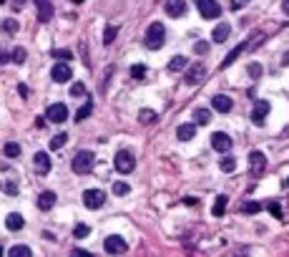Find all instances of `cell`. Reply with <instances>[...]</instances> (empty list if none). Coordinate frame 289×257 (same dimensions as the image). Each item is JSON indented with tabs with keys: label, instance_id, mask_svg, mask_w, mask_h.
<instances>
[{
	"label": "cell",
	"instance_id": "cell-29",
	"mask_svg": "<svg viewBox=\"0 0 289 257\" xmlns=\"http://www.w3.org/2000/svg\"><path fill=\"white\" fill-rule=\"evenodd\" d=\"M221 171H224V174H231V171L236 169V161L231 159V157H224V159H221V166H219Z\"/></svg>",
	"mask_w": 289,
	"mask_h": 257
},
{
	"label": "cell",
	"instance_id": "cell-17",
	"mask_svg": "<svg viewBox=\"0 0 289 257\" xmlns=\"http://www.w3.org/2000/svg\"><path fill=\"white\" fill-rule=\"evenodd\" d=\"M249 169L254 171V174H261V171L266 169V157L261 152H252L249 154Z\"/></svg>",
	"mask_w": 289,
	"mask_h": 257
},
{
	"label": "cell",
	"instance_id": "cell-18",
	"mask_svg": "<svg viewBox=\"0 0 289 257\" xmlns=\"http://www.w3.org/2000/svg\"><path fill=\"white\" fill-rule=\"evenodd\" d=\"M247 46H249V40H241L239 46H234V48H231V53H229V56L224 58V63H221V68H229L231 63H234V61H236V58H239V56H241L244 51H247Z\"/></svg>",
	"mask_w": 289,
	"mask_h": 257
},
{
	"label": "cell",
	"instance_id": "cell-43",
	"mask_svg": "<svg viewBox=\"0 0 289 257\" xmlns=\"http://www.w3.org/2000/svg\"><path fill=\"white\" fill-rule=\"evenodd\" d=\"M5 194H10V197L18 194V184L15 182H5Z\"/></svg>",
	"mask_w": 289,
	"mask_h": 257
},
{
	"label": "cell",
	"instance_id": "cell-11",
	"mask_svg": "<svg viewBox=\"0 0 289 257\" xmlns=\"http://www.w3.org/2000/svg\"><path fill=\"white\" fill-rule=\"evenodd\" d=\"M211 109H216L219 114H229V111L234 109V101H231L227 94H216V96L211 98Z\"/></svg>",
	"mask_w": 289,
	"mask_h": 257
},
{
	"label": "cell",
	"instance_id": "cell-24",
	"mask_svg": "<svg viewBox=\"0 0 289 257\" xmlns=\"http://www.w3.org/2000/svg\"><path fill=\"white\" fill-rule=\"evenodd\" d=\"M8 255H10V257H30L33 250H30L28 245H13V247L8 250Z\"/></svg>",
	"mask_w": 289,
	"mask_h": 257
},
{
	"label": "cell",
	"instance_id": "cell-52",
	"mask_svg": "<svg viewBox=\"0 0 289 257\" xmlns=\"http://www.w3.org/2000/svg\"><path fill=\"white\" fill-rule=\"evenodd\" d=\"M3 3H5V0H0V5H3Z\"/></svg>",
	"mask_w": 289,
	"mask_h": 257
},
{
	"label": "cell",
	"instance_id": "cell-2",
	"mask_svg": "<svg viewBox=\"0 0 289 257\" xmlns=\"http://www.w3.org/2000/svg\"><path fill=\"white\" fill-rule=\"evenodd\" d=\"M114 166H116V171H121V174H131V171L136 169V157H133V152H128V149H121V152L114 157Z\"/></svg>",
	"mask_w": 289,
	"mask_h": 257
},
{
	"label": "cell",
	"instance_id": "cell-34",
	"mask_svg": "<svg viewBox=\"0 0 289 257\" xmlns=\"http://www.w3.org/2000/svg\"><path fill=\"white\" fill-rule=\"evenodd\" d=\"M73 234H76V240H83V237H88V234H91V227H88V225H76Z\"/></svg>",
	"mask_w": 289,
	"mask_h": 257
},
{
	"label": "cell",
	"instance_id": "cell-54",
	"mask_svg": "<svg viewBox=\"0 0 289 257\" xmlns=\"http://www.w3.org/2000/svg\"><path fill=\"white\" fill-rule=\"evenodd\" d=\"M287 187H289V179H287Z\"/></svg>",
	"mask_w": 289,
	"mask_h": 257
},
{
	"label": "cell",
	"instance_id": "cell-55",
	"mask_svg": "<svg viewBox=\"0 0 289 257\" xmlns=\"http://www.w3.org/2000/svg\"><path fill=\"white\" fill-rule=\"evenodd\" d=\"M196 3H199V0H196Z\"/></svg>",
	"mask_w": 289,
	"mask_h": 257
},
{
	"label": "cell",
	"instance_id": "cell-8",
	"mask_svg": "<svg viewBox=\"0 0 289 257\" xmlns=\"http://www.w3.org/2000/svg\"><path fill=\"white\" fill-rule=\"evenodd\" d=\"M211 149H214L216 154H229V149H231L229 134H224V131H214V134H211Z\"/></svg>",
	"mask_w": 289,
	"mask_h": 257
},
{
	"label": "cell",
	"instance_id": "cell-46",
	"mask_svg": "<svg viewBox=\"0 0 289 257\" xmlns=\"http://www.w3.org/2000/svg\"><path fill=\"white\" fill-rule=\"evenodd\" d=\"M46 126V119H35V128H43Z\"/></svg>",
	"mask_w": 289,
	"mask_h": 257
},
{
	"label": "cell",
	"instance_id": "cell-25",
	"mask_svg": "<svg viewBox=\"0 0 289 257\" xmlns=\"http://www.w3.org/2000/svg\"><path fill=\"white\" fill-rule=\"evenodd\" d=\"M186 68V58L184 56H173L171 61H169V71L171 73H179V71H184Z\"/></svg>",
	"mask_w": 289,
	"mask_h": 257
},
{
	"label": "cell",
	"instance_id": "cell-27",
	"mask_svg": "<svg viewBox=\"0 0 289 257\" xmlns=\"http://www.w3.org/2000/svg\"><path fill=\"white\" fill-rule=\"evenodd\" d=\"M194 121H196V124H202V126H204V124H209V121H211V111H209V109H202V106H199V109H194Z\"/></svg>",
	"mask_w": 289,
	"mask_h": 257
},
{
	"label": "cell",
	"instance_id": "cell-10",
	"mask_svg": "<svg viewBox=\"0 0 289 257\" xmlns=\"http://www.w3.org/2000/svg\"><path fill=\"white\" fill-rule=\"evenodd\" d=\"M35 3V13H38V20L40 23H48L53 18V3L51 0H33Z\"/></svg>",
	"mask_w": 289,
	"mask_h": 257
},
{
	"label": "cell",
	"instance_id": "cell-30",
	"mask_svg": "<svg viewBox=\"0 0 289 257\" xmlns=\"http://www.w3.org/2000/svg\"><path fill=\"white\" fill-rule=\"evenodd\" d=\"M10 58H13V63H26V58H28V53H26V48H15L13 53H10Z\"/></svg>",
	"mask_w": 289,
	"mask_h": 257
},
{
	"label": "cell",
	"instance_id": "cell-23",
	"mask_svg": "<svg viewBox=\"0 0 289 257\" xmlns=\"http://www.w3.org/2000/svg\"><path fill=\"white\" fill-rule=\"evenodd\" d=\"M91 114H93V101H91V98H86V103L81 106L78 114H76V124H78V121H83V119H88Z\"/></svg>",
	"mask_w": 289,
	"mask_h": 257
},
{
	"label": "cell",
	"instance_id": "cell-31",
	"mask_svg": "<svg viewBox=\"0 0 289 257\" xmlns=\"http://www.w3.org/2000/svg\"><path fill=\"white\" fill-rule=\"evenodd\" d=\"M128 192H131V187H128L126 182H116V184H114V194H116V197H126Z\"/></svg>",
	"mask_w": 289,
	"mask_h": 257
},
{
	"label": "cell",
	"instance_id": "cell-37",
	"mask_svg": "<svg viewBox=\"0 0 289 257\" xmlns=\"http://www.w3.org/2000/svg\"><path fill=\"white\" fill-rule=\"evenodd\" d=\"M131 76H133V78H144V76H146V66H144V63L131 66Z\"/></svg>",
	"mask_w": 289,
	"mask_h": 257
},
{
	"label": "cell",
	"instance_id": "cell-26",
	"mask_svg": "<svg viewBox=\"0 0 289 257\" xmlns=\"http://www.w3.org/2000/svg\"><path fill=\"white\" fill-rule=\"evenodd\" d=\"M227 197L224 194H221V197H216V202H214V209H211V214H214V217H224V212H227Z\"/></svg>",
	"mask_w": 289,
	"mask_h": 257
},
{
	"label": "cell",
	"instance_id": "cell-14",
	"mask_svg": "<svg viewBox=\"0 0 289 257\" xmlns=\"http://www.w3.org/2000/svg\"><path fill=\"white\" fill-rule=\"evenodd\" d=\"M206 76V68L202 66V63H194L191 68H186V83L189 86H196V83H202Z\"/></svg>",
	"mask_w": 289,
	"mask_h": 257
},
{
	"label": "cell",
	"instance_id": "cell-38",
	"mask_svg": "<svg viewBox=\"0 0 289 257\" xmlns=\"http://www.w3.org/2000/svg\"><path fill=\"white\" fill-rule=\"evenodd\" d=\"M71 96H73V98H78V96H86V86H83L81 81L71 86Z\"/></svg>",
	"mask_w": 289,
	"mask_h": 257
},
{
	"label": "cell",
	"instance_id": "cell-5",
	"mask_svg": "<svg viewBox=\"0 0 289 257\" xmlns=\"http://www.w3.org/2000/svg\"><path fill=\"white\" fill-rule=\"evenodd\" d=\"M65 119H68V106H65V103H51L48 109H46V121L63 124Z\"/></svg>",
	"mask_w": 289,
	"mask_h": 257
},
{
	"label": "cell",
	"instance_id": "cell-9",
	"mask_svg": "<svg viewBox=\"0 0 289 257\" xmlns=\"http://www.w3.org/2000/svg\"><path fill=\"white\" fill-rule=\"evenodd\" d=\"M199 13H202V18L206 20H214L221 15V5L216 3V0H199Z\"/></svg>",
	"mask_w": 289,
	"mask_h": 257
},
{
	"label": "cell",
	"instance_id": "cell-20",
	"mask_svg": "<svg viewBox=\"0 0 289 257\" xmlns=\"http://www.w3.org/2000/svg\"><path fill=\"white\" fill-rule=\"evenodd\" d=\"M23 225H26V220L20 217L18 212H10L8 217H5V227H8L10 232H18V229H23Z\"/></svg>",
	"mask_w": 289,
	"mask_h": 257
},
{
	"label": "cell",
	"instance_id": "cell-1",
	"mask_svg": "<svg viewBox=\"0 0 289 257\" xmlns=\"http://www.w3.org/2000/svg\"><path fill=\"white\" fill-rule=\"evenodd\" d=\"M164 40H166V26H164V23H151V26L146 28V38H144V43H146V48H148V51L161 48V46H164Z\"/></svg>",
	"mask_w": 289,
	"mask_h": 257
},
{
	"label": "cell",
	"instance_id": "cell-13",
	"mask_svg": "<svg viewBox=\"0 0 289 257\" xmlns=\"http://www.w3.org/2000/svg\"><path fill=\"white\" fill-rule=\"evenodd\" d=\"M269 116V101H257L252 109V124H264Z\"/></svg>",
	"mask_w": 289,
	"mask_h": 257
},
{
	"label": "cell",
	"instance_id": "cell-16",
	"mask_svg": "<svg viewBox=\"0 0 289 257\" xmlns=\"http://www.w3.org/2000/svg\"><path fill=\"white\" fill-rule=\"evenodd\" d=\"M166 15L169 18H181V15H186V3L184 0H166Z\"/></svg>",
	"mask_w": 289,
	"mask_h": 257
},
{
	"label": "cell",
	"instance_id": "cell-41",
	"mask_svg": "<svg viewBox=\"0 0 289 257\" xmlns=\"http://www.w3.org/2000/svg\"><path fill=\"white\" fill-rule=\"evenodd\" d=\"M266 209H269V214H272V217L282 220V207H279L277 202H272V204H269V207H266Z\"/></svg>",
	"mask_w": 289,
	"mask_h": 257
},
{
	"label": "cell",
	"instance_id": "cell-53",
	"mask_svg": "<svg viewBox=\"0 0 289 257\" xmlns=\"http://www.w3.org/2000/svg\"><path fill=\"white\" fill-rule=\"evenodd\" d=\"M0 255H3V247H0Z\"/></svg>",
	"mask_w": 289,
	"mask_h": 257
},
{
	"label": "cell",
	"instance_id": "cell-28",
	"mask_svg": "<svg viewBox=\"0 0 289 257\" xmlns=\"http://www.w3.org/2000/svg\"><path fill=\"white\" fill-rule=\"evenodd\" d=\"M118 35V28L116 26H106V33H103V46H111Z\"/></svg>",
	"mask_w": 289,
	"mask_h": 257
},
{
	"label": "cell",
	"instance_id": "cell-7",
	"mask_svg": "<svg viewBox=\"0 0 289 257\" xmlns=\"http://www.w3.org/2000/svg\"><path fill=\"white\" fill-rule=\"evenodd\" d=\"M103 202H106L103 189H86L83 192V204L88 209H98V207H103Z\"/></svg>",
	"mask_w": 289,
	"mask_h": 257
},
{
	"label": "cell",
	"instance_id": "cell-39",
	"mask_svg": "<svg viewBox=\"0 0 289 257\" xmlns=\"http://www.w3.org/2000/svg\"><path fill=\"white\" fill-rule=\"evenodd\" d=\"M264 68H261V63H249V76L252 78H261Z\"/></svg>",
	"mask_w": 289,
	"mask_h": 257
},
{
	"label": "cell",
	"instance_id": "cell-33",
	"mask_svg": "<svg viewBox=\"0 0 289 257\" xmlns=\"http://www.w3.org/2000/svg\"><path fill=\"white\" fill-rule=\"evenodd\" d=\"M259 209H261L259 202H244V204H241V212H244V214H257Z\"/></svg>",
	"mask_w": 289,
	"mask_h": 257
},
{
	"label": "cell",
	"instance_id": "cell-40",
	"mask_svg": "<svg viewBox=\"0 0 289 257\" xmlns=\"http://www.w3.org/2000/svg\"><path fill=\"white\" fill-rule=\"evenodd\" d=\"M153 119H156V114H153V111H148V109H144V111L139 114V121H141V124H151Z\"/></svg>",
	"mask_w": 289,
	"mask_h": 257
},
{
	"label": "cell",
	"instance_id": "cell-12",
	"mask_svg": "<svg viewBox=\"0 0 289 257\" xmlns=\"http://www.w3.org/2000/svg\"><path fill=\"white\" fill-rule=\"evenodd\" d=\"M33 166H35V171L40 177H46L48 171H51V157L46 154V152H35V157H33Z\"/></svg>",
	"mask_w": 289,
	"mask_h": 257
},
{
	"label": "cell",
	"instance_id": "cell-4",
	"mask_svg": "<svg viewBox=\"0 0 289 257\" xmlns=\"http://www.w3.org/2000/svg\"><path fill=\"white\" fill-rule=\"evenodd\" d=\"M71 76H73V68H71V63H68V61H58L56 66L51 68V78H53L56 83H65V81H71Z\"/></svg>",
	"mask_w": 289,
	"mask_h": 257
},
{
	"label": "cell",
	"instance_id": "cell-19",
	"mask_svg": "<svg viewBox=\"0 0 289 257\" xmlns=\"http://www.w3.org/2000/svg\"><path fill=\"white\" fill-rule=\"evenodd\" d=\"M229 35H231V26H229V23H219V26L211 31V40H216V43H224Z\"/></svg>",
	"mask_w": 289,
	"mask_h": 257
},
{
	"label": "cell",
	"instance_id": "cell-22",
	"mask_svg": "<svg viewBox=\"0 0 289 257\" xmlns=\"http://www.w3.org/2000/svg\"><path fill=\"white\" fill-rule=\"evenodd\" d=\"M3 154H5L8 159H18L20 154H23V149H20V144H15V141H8V144L3 146Z\"/></svg>",
	"mask_w": 289,
	"mask_h": 257
},
{
	"label": "cell",
	"instance_id": "cell-47",
	"mask_svg": "<svg viewBox=\"0 0 289 257\" xmlns=\"http://www.w3.org/2000/svg\"><path fill=\"white\" fill-rule=\"evenodd\" d=\"M73 255H81V257H91V252H86V250H76Z\"/></svg>",
	"mask_w": 289,
	"mask_h": 257
},
{
	"label": "cell",
	"instance_id": "cell-3",
	"mask_svg": "<svg viewBox=\"0 0 289 257\" xmlns=\"http://www.w3.org/2000/svg\"><path fill=\"white\" fill-rule=\"evenodd\" d=\"M93 164H96V154L93 152H78L73 157V171L76 174H88V171L93 169Z\"/></svg>",
	"mask_w": 289,
	"mask_h": 257
},
{
	"label": "cell",
	"instance_id": "cell-35",
	"mask_svg": "<svg viewBox=\"0 0 289 257\" xmlns=\"http://www.w3.org/2000/svg\"><path fill=\"white\" fill-rule=\"evenodd\" d=\"M3 31H5L8 35H15V31H18V20H13V18L3 20Z\"/></svg>",
	"mask_w": 289,
	"mask_h": 257
},
{
	"label": "cell",
	"instance_id": "cell-32",
	"mask_svg": "<svg viewBox=\"0 0 289 257\" xmlns=\"http://www.w3.org/2000/svg\"><path fill=\"white\" fill-rule=\"evenodd\" d=\"M65 141H68V134H58V136L51 139V149H53V152H58V149H60Z\"/></svg>",
	"mask_w": 289,
	"mask_h": 257
},
{
	"label": "cell",
	"instance_id": "cell-21",
	"mask_svg": "<svg viewBox=\"0 0 289 257\" xmlns=\"http://www.w3.org/2000/svg\"><path fill=\"white\" fill-rule=\"evenodd\" d=\"M196 134V126L194 124H181L179 128H176V136H179V141H191Z\"/></svg>",
	"mask_w": 289,
	"mask_h": 257
},
{
	"label": "cell",
	"instance_id": "cell-36",
	"mask_svg": "<svg viewBox=\"0 0 289 257\" xmlns=\"http://www.w3.org/2000/svg\"><path fill=\"white\" fill-rule=\"evenodd\" d=\"M53 58H56V61H71V58H73V53H71V51H65V48H60V51L56 48V51H53Z\"/></svg>",
	"mask_w": 289,
	"mask_h": 257
},
{
	"label": "cell",
	"instance_id": "cell-50",
	"mask_svg": "<svg viewBox=\"0 0 289 257\" xmlns=\"http://www.w3.org/2000/svg\"><path fill=\"white\" fill-rule=\"evenodd\" d=\"M5 61H8V56H5L3 51H0V66H5Z\"/></svg>",
	"mask_w": 289,
	"mask_h": 257
},
{
	"label": "cell",
	"instance_id": "cell-45",
	"mask_svg": "<svg viewBox=\"0 0 289 257\" xmlns=\"http://www.w3.org/2000/svg\"><path fill=\"white\" fill-rule=\"evenodd\" d=\"M13 5H15V10H20V8L26 5V0H13Z\"/></svg>",
	"mask_w": 289,
	"mask_h": 257
},
{
	"label": "cell",
	"instance_id": "cell-42",
	"mask_svg": "<svg viewBox=\"0 0 289 257\" xmlns=\"http://www.w3.org/2000/svg\"><path fill=\"white\" fill-rule=\"evenodd\" d=\"M206 51H209V43H206V40L194 43V53H206Z\"/></svg>",
	"mask_w": 289,
	"mask_h": 257
},
{
	"label": "cell",
	"instance_id": "cell-6",
	"mask_svg": "<svg viewBox=\"0 0 289 257\" xmlns=\"http://www.w3.org/2000/svg\"><path fill=\"white\" fill-rule=\"evenodd\" d=\"M103 250H106L108 255H123V252L128 250V245H126L123 237H118V234H108L106 242H103Z\"/></svg>",
	"mask_w": 289,
	"mask_h": 257
},
{
	"label": "cell",
	"instance_id": "cell-51",
	"mask_svg": "<svg viewBox=\"0 0 289 257\" xmlns=\"http://www.w3.org/2000/svg\"><path fill=\"white\" fill-rule=\"evenodd\" d=\"M71 3H76V5H78V3H83V0H71Z\"/></svg>",
	"mask_w": 289,
	"mask_h": 257
},
{
	"label": "cell",
	"instance_id": "cell-48",
	"mask_svg": "<svg viewBox=\"0 0 289 257\" xmlns=\"http://www.w3.org/2000/svg\"><path fill=\"white\" fill-rule=\"evenodd\" d=\"M282 10H284V15H289V0H284V3H282Z\"/></svg>",
	"mask_w": 289,
	"mask_h": 257
},
{
	"label": "cell",
	"instance_id": "cell-44",
	"mask_svg": "<svg viewBox=\"0 0 289 257\" xmlns=\"http://www.w3.org/2000/svg\"><path fill=\"white\" fill-rule=\"evenodd\" d=\"M18 91H20V96H28V86H26V83H20V86H18Z\"/></svg>",
	"mask_w": 289,
	"mask_h": 257
},
{
	"label": "cell",
	"instance_id": "cell-15",
	"mask_svg": "<svg viewBox=\"0 0 289 257\" xmlns=\"http://www.w3.org/2000/svg\"><path fill=\"white\" fill-rule=\"evenodd\" d=\"M35 204H38V209H40V212H51V209L56 207V192H51V189L40 192Z\"/></svg>",
	"mask_w": 289,
	"mask_h": 257
},
{
	"label": "cell",
	"instance_id": "cell-49",
	"mask_svg": "<svg viewBox=\"0 0 289 257\" xmlns=\"http://www.w3.org/2000/svg\"><path fill=\"white\" fill-rule=\"evenodd\" d=\"M184 204H189V207H194V204H196V199H194V197H186V199H184Z\"/></svg>",
	"mask_w": 289,
	"mask_h": 257
}]
</instances>
